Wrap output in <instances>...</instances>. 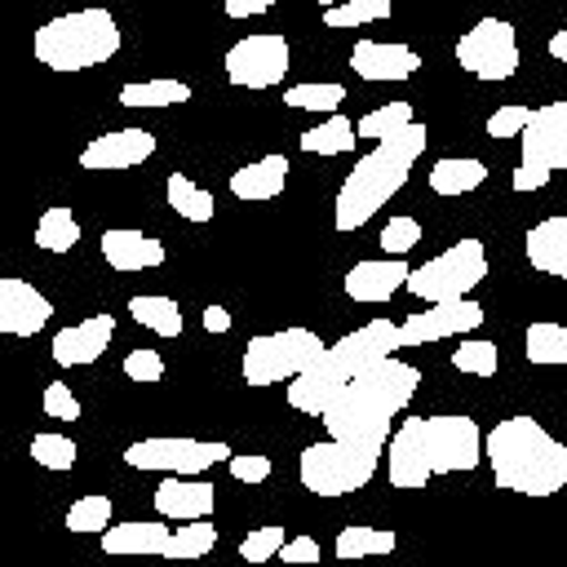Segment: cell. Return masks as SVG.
I'll return each instance as SVG.
<instances>
[{
  "mask_svg": "<svg viewBox=\"0 0 567 567\" xmlns=\"http://www.w3.org/2000/svg\"><path fill=\"white\" fill-rule=\"evenodd\" d=\"M421 385V372L412 363H403L399 354H385L377 363H368L363 372H354L337 399L323 408V430L332 439H354V443H377L385 447L390 443V425L394 416L412 403Z\"/></svg>",
  "mask_w": 567,
  "mask_h": 567,
  "instance_id": "obj_1",
  "label": "cell"
},
{
  "mask_svg": "<svg viewBox=\"0 0 567 567\" xmlns=\"http://www.w3.org/2000/svg\"><path fill=\"white\" fill-rule=\"evenodd\" d=\"M483 456V434L470 416H408L390 434V483L425 487L434 474H465Z\"/></svg>",
  "mask_w": 567,
  "mask_h": 567,
  "instance_id": "obj_2",
  "label": "cell"
},
{
  "mask_svg": "<svg viewBox=\"0 0 567 567\" xmlns=\"http://www.w3.org/2000/svg\"><path fill=\"white\" fill-rule=\"evenodd\" d=\"M496 487L518 496H554L567 487V443H558L536 416H505L483 439Z\"/></svg>",
  "mask_w": 567,
  "mask_h": 567,
  "instance_id": "obj_3",
  "label": "cell"
},
{
  "mask_svg": "<svg viewBox=\"0 0 567 567\" xmlns=\"http://www.w3.org/2000/svg\"><path fill=\"white\" fill-rule=\"evenodd\" d=\"M421 151H425V124H408V128L381 137V142L346 173V182H341V190H337V204H332V226H337V230H359V226H368V221L390 204V195L403 190V182H408L412 164L421 159Z\"/></svg>",
  "mask_w": 567,
  "mask_h": 567,
  "instance_id": "obj_4",
  "label": "cell"
},
{
  "mask_svg": "<svg viewBox=\"0 0 567 567\" xmlns=\"http://www.w3.org/2000/svg\"><path fill=\"white\" fill-rule=\"evenodd\" d=\"M399 350H403L399 323H390V319H368L363 328H354V332H346L341 341L323 346V354H319L306 372H297V377L288 381V403H292L297 412H306V416H323V408L337 399V390H341L354 372H363L368 363H377V359H385V354H399Z\"/></svg>",
  "mask_w": 567,
  "mask_h": 567,
  "instance_id": "obj_5",
  "label": "cell"
},
{
  "mask_svg": "<svg viewBox=\"0 0 567 567\" xmlns=\"http://www.w3.org/2000/svg\"><path fill=\"white\" fill-rule=\"evenodd\" d=\"M120 53V22L106 9H75L35 31V62L49 71H89Z\"/></svg>",
  "mask_w": 567,
  "mask_h": 567,
  "instance_id": "obj_6",
  "label": "cell"
},
{
  "mask_svg": "<svg viewBox=\"0 0 567 567\" xmlns=\"http://www.w3.org/2000/svg\"><path fill=\"white\" fill-rule=\"evenodd\" d=\"M381 452L377 443H354V439H323V443H310L297 461V478L306 492L315 496H346V492H359L363 483H372L377 465H381Z\"/></svg>",
  "mask_w": 567,
  "mask_h": 567,
  "instance_id": "obj_7",
  "label": "cell"
},
{
  "mask_svg": "<svg viewBox=\"0 0 567 567\" xmlns=\"http://www.w3.org/2000/svg\"><path fill=\"white\" fill-rule=\"evenodd\" d=\"M323 354L319 332L310 328H284V332H261L244 346V381L248 385H275L292 381Z\"/></svg>",
  "mask_w": 567,
  "mask_h": 567,
  "instance_id": "obj_8",
  "label": "cell"
},
{
  "mask_svg": "<svg viewBox=\"0 0 567 567\" xmlns=\"http://www.w3.org/2000/svg\"><path fill=\"white\" fill-rule=\"evenodd\" d=\"M487 279V252L478 239H456L452 248H443L439 257H430L425 266H416L408 275V292L425 297V301H452V297H470L478 284Z\"/></svg>",
  "mask_w": 567,
  "mask_h": 567,
  "instance_id": "obj_9",
  "label": "cell"
},
{
  "mask_svg": "<svg viewBox=\"0 0 567 567\" xmlns=\"http://www.w3.org/2000/svg\"><path fill=\"white\" fill-rule=\"evenodd\" d=\"M523 159L514 168V190H540L554 168L567 164V102L536 106L527 128L518 133Z\"/></svg>",
  "mask_w": 567,
  "mask_h": 567,
  "instance_id": "obj_10",
  "label": "cell"
},
{
  "mask_svg": "<svg viewBox=\"0 0 567 567\" xmlns=\"http://www.w3.org/2000/svg\"><path fill=\"white\" fill-rule=\"evenodd\" d=\"M235 452L221 439H186V434H155L124 447V465L133 470H164V474H204L217 461H230Z\"/></svg>",
  "mask_w": 567,
  "mask_h": 567,
  "instance_id": "obj_11",
  "label": "cell"
},
{
  "mask_svg": "<svg viewBox=\"0 0 567 567\" xmlns=\"http://www.w3.org/2000/svg\"><path fill=\"white\" fill-rule=\"evenodd\" d=\"M456 62L478 80H509L518 71V35L505 18H478L456 40Z\"/></svg>",
  "mask_w": 567,
  "mask_h": 567,
  "instance_id": "obj_12",
  "label": "cell"
},
{
  "mask_svg": "<svg viewBox=\"0 0 567 567\" xmlns=\"http://www.w3.org/2000/svg\"><path fill=\"white\" fill-rule=\"evenodd\" d=\"M288 40L279 31H261V35H244L226 49V80L235 89H275L288 75Z\"/></svg>",
  "mask_w": 567,
  "mask_h": 567,
  "instance_id": "obj_13",
  "label": "cell"
},
{
  "mask_svg": "<svg viewBox=\"0 0 567 567\" xmlns=\"http://www.w3.org/2000/svg\"><path fill=\"white\" fill-rule=\"evenodd\" d=\"M483 323V306L474 297H452V301H430L421 315H408L399 323L403 346H430L456 332H474Z\"/></svg>",
  "mask_w": 567,
  "mask_h": 567,
  "instance_id": "obj_14",
  "label": "cell"
},
{
  "mask_svg": "<svg viewBox=\"0 0 567 567\" xmlns=\"http://www.w3.org/2000/svg\"><path fill=\"white\" fill-rule=\"evenodd\" d=\"M151 155H155V133H146V128H111V133L93 137L80 151V168H89V173H120V168H137Z\"/></svg>",
  "mask_w": 567,
  "mask_h": 567,
  "instance_id": "obj_15",
  "label": "cell"
},
{
  "mask_svg": "<svg viewBox=\"0 0 567 567\" xmlns=\"http://www.w3.org/2000/svg\"><path fill=\"white\" fill-rule=\"evenodd\" d=\"M53 319V301L27 279H0V332L35 337Z\"/></svg>",
  "mask_w": 567,
  "mask_h": 567,
  "instance_id": "obj_16",
  "label": "cell"
},
{
  "mask_svg": "<svg viewBox=\"0 0 567 567\" xmlns=\"http://www.w3.org/2000/svg\"><path fill=\"white\" fill-rule=\"evenodd\" d=\"M111 337H115V319H111V315H89V319H80V323H71V328L53 332V359H58L62 368L97 363V359L106 354Z\"/></svg>",
  "mask_w": 567,
  "mask_h": 567,
  "instance_id": "obj_17",
  "label": "cell"
},
{
  "mask_svg": "<svg viewBox=\"0 0 567 567\" xmlns=\"http://www.w3.org/2000/svg\"><path fill=\"white\" fill-rule=\"evenodd\" d=\"M408 275H412V266L403 261V257H377V261H354L350 270H346V279H341V288H346V297L350 301H390L403 284H408Z\"/></svg>",
  "mask_w": 567,
  "mask_h": 567,
  "instance_id": "obj_18",
  "label": "cell"
},
{
  "mask_svg": "<svg viewBox=\"0 0 567 567\" xmlns=\"http://www.w3.org/2000/svg\"><path fill=\"white\" fill-rule=\"evenodd\" d=\"M350 71L363 80H408L412 71H421L416 49L408 44H385V40H354L350 49Z\"/></svg>",
  "mask_w": 567,
  "mask_h": 567,
  "instance_id": "obj_19",
  "label": "cell"
},
{
  "mask_svg": "<svg viewBox=\"0 0 567 567\" xmlns=\"http://www.w3.org/2000/svg\"><path fill=\"white\" fill-rule=\"evenodd\" d=\"M151 501H155L159 518H177V523H186V518H208V514H213V501H217V487L204 483V478H195V474H168V478L155 487Z\"/></svg>",
  "mask_w": 567,
  "mask_h": 567,
  "instance_id": "obj_20",
  "label": "cell"
},
{
  "mask_svg": "<svg viewBox=\"0 0 567 567\" xmlns=\"http://www.w3.org/2000/svg\"><path fill=\"white\" fill-rule=\"evenodd\" d=\"M102 257L111 270H155V266H164V244L155 235L111 226V230H102Z\"/></svg>",
  "mask_w": 567,
  "mask_h": 567,
  "instance_id": "obj_21",
  "label": "cell"
},
{
  "mask_svg": "<svg viewBox=\"0 0 567 567\" xmlns=\"http://www.w3.org/2000/svg\"><path fill=\"white\" fill-rule=\"evenodd\" d=\"M523 248H527L532 270L554 275V279H567V213H563V217H545V221H536V226L527 230Z\"/></svg>",
  "mask_w": 567,
  "mask_h": 567,
  "instance_id": "obj_22",
  "label": "cell"
},
{
  "mask_svg": "<svg viewBox=\"0 0 567 567\" xmlns=\"http://www.w3.org/2000/svg\"><path fill=\"white\" fill-rule=\"evenodd\" d=\"M288 182V159L284 155H261L244 168L230 173V195L235 199H248V204H261V199H275Z\"/></svg>",
  "mask_w": 567,
  "mask_h": 567,
  "instance_id": "obj_23",
  "label": "cell"
},
{
  "mask_svg": "<svg viewBox=\"0 0 567 567\" xmlns=\"http://www.w3.org/2000/svg\"><path fill=\"white\" fill-rule=\"evenodd\" d=\"M168 536H173L168 523H159V518H151V523L133 518V523H111L102 532V549L106 554H159L164 558Z\"/></svg>",
  "mask_w": 567,
  "mask_h": 567,
  "instance_id": "obj_24",
  "label": "cell"
},
{
  "mask_svg": "<svg viewBox=\"0 0 567 567\" xmlns=\"http://www.w3.org/2000/svg\"><path fill=\"white\" fill-rule=\"evenodd\" d=\"M487 182V164L474 159V155H452V159H439L430 168V190L434 195H465V190H478Z\"/></svg>",
  "mask_w": 567,
  "mask_h": 567,
  "instance_id": "obj_25",
  "label": "cell"
},
{
  "mask_svg": "<svg viewBox=\"0 0 567 567\" xmlns=\"http://www.w3.org/2000/svg\"><path fill=\"white\" fill-rule=\"evenodd\" d=\"M164 195H168V208H173L177 217H186V221H213V213H217L213 195H208L199 182H190L186 173H168Z\"/></svg>",
  "mask_w": 567,
  "mask_h": 567,
  "instance_id": "obj_26",
  "label": "cell"
},
{
  "mask_svg": "<svg viewBox=\"0 0 567 567\" xmlns=\"http://www.w3.org/2000/svg\"><path fill=\"white\" fill-rule=\"evenodd\" d=\"M128 315L151 328L155 337H182V306L173 297H159V292H142L128 301Z\"/></svg>",
  "mask_w": 567,
  "mask_h": 567,
  "instance_id": "obj_27",
  "label": "cell"
},
{
  "mask_svg": "<svg viewBox=\"0 0 567 567\" xmlns=\"http://www.w3.org/2000/svg\"><path fill=\"white\" fill-rule=\"evenodd\" d=\"M523 350L532 363L540 368H563L567 363V323H554V319H536L523 337Z\"/></svg>",
  "mask_w": 567,
  "mask_h": 567,
  "instance_id": "obj_28",
  "label": "cell"
},
{
  "mask_svg": "<svg viewBox=\"0 0 567 567\" xmlns=\"http://www.w3.org/2000/svg\"><path fill=\"white\" fill-rule=\"evenodd\" d=\"M354 124L346 120V115H328L323 124H315V128H306L301 137H297V146L301 151H310V155H346V151H354Z\"/></svg>",
  "mask_w": 567,
  "mask_h": 567,
  "instance_id": "obj_29",
  "label": "cell"
},
{
  "mask_svg": "<svg viewBox=\"0 0 567 567\" xmlns=\"http://www.w3.org/2000/svg\"><path fill=\"white\" fill-rule=\"evenodd\" d=\"M190 102V84L186 80H142V84H124L120 89V106H182Z\"/></svg>",
  "mask_w": 567,
  "mask_h": 567,
  "instance_id": "obj_30",
  "label": "cell"
},
{
  "mask_svg": "<svg viewBox=\"0 0 567 567\" xmlns=\"http://www.w3.org/2000/svg\"><path fill=\"white\" fill-rule=\"evenodd\" d=\"M35 244L44 252H71L80 244V221L71 217V208H62V204L44 208L40 221H35Z\"/></svg>",
  "mask_w": 567,
  "mask_h": 567,
  "instance_id": "obj_31",
  "label": "cell"
},
{
  "mask_svg": "<svg viewBox=\"0 0 567 567\" xmlns=\"http://www.w3.org/2000/svg\"><path fill=\"white\" fill-rule=\"evenodd\" d=\"M399 545L394 532H377V527H363V523H350L337 532V558H372V554H390Z\"/></svg>",
  "mask_w": 567,
  "mask_h": 567,
  "instance_id": "obj_32",
  "label": "cell"
},
{
  "mask_svg": "<svg viewBox=\"0 0 567 567\" xmlns=\"http://www.w3.org/2000/svg\"><path fill=\"white\" fill-rule=\"evenodd\" d=\"M213 545H217V527L208 518H186V523L173 527L164 558H204Z\"/></svg>",
  "mask_w": 567,
  "mask_h": 567,
  "instance_id": "obj_33",
  "label": "cell"
},
{
  "mask_svg": "<svg viewBox=\"0 0 567 567\" xmlns=\"http://www.w3.org/2000/svg\"><path fill=\"white\" fill-rule=\"evenodd\" d=\"M408 124H416V120H412V102H390V106H377V111L359 115L354 133L368 137V142H381V137H390V133H399V128H408Z\"/></svg>",
  "mask_w": 567,
  "mask_h": 567,
  "instance_id": "obj_34",
  "label": "cell"
},
{
  "mask_svg": "<svg viewBox=\"0 0 567 567\" xmlns=\"http://www.w3.org/2000/svg\"><path fill=\"white\" fill-rule=\"evenodd\" d=\"M284 102L297 106V111H328V115H332V111L346 102V89L332 84V80H319V84H292V89L284 93Z\"/></svg>",
  "mask_w": 567,
  "mask_h": 567,
  "instance_id": "obj_35",
  "label": "cell"
},
{
  "mask_svg": "<svg viewBox=\"0 0 567 567\" xmlns=\"http://www.w3.org/2000/svg\"><path fill=\"white\" fill-rule=\"evenodd\" d=\"M75 456H80V447H75L71 434H53V430H44V434L31 439V461L44 465V470H71Z\"/></svg>",
  "mask_w": 567,
  "mask_h": 567,
  "instance_id": "obj_36",
  "label": "cell"
},
{
  "mask_svg": "<svg viewBox=\"0 0 567 567\" xmlns=\"http://www.w3.org/2000/svg\"><path fill=\"white\" fill-rule=\"evenodd\" d=\"M390 18V0H346V4H332L323 9V27L341 31V27H363V22H381Z\"/></svg>",
  "mask_w": 567,
  "mask_h": 567,
  "instance_id": "obj_37",
  "label": "cell"
},
{
  "mask_svg": "<svg viewBox=\"0 0 567 567\" xmlns=\"http://www.w3.org/2000/svg\"><path fill=\"white\" fill-rule=\"evenodd\" d=\"M496 363H501L496 346H492V341H478V337H470V341H461V346L452 350V368H456V372H470V377H492Z\"/></svg>",
  "mask_w": 567,
  "mask_h": 567,
  "instance_id": "obj_38",
  "label": "cell"
},
{
  "mask_svg": "<svg viewBox=\"0 0 567 567\" xmlns=\"http://www.w3.org/2000/svg\"><path fill=\"white\" fill-rule=\"evenodd\" d=\"M66 527L71 532H106L111 527V496H80L66 509Z\"/></svg>",
  "mask_w": 567,
  "mask_h": 567,
  "instance_id": "obj_39",
  "label": "cell"
},
{
  "mask_svg": "<svg viewBox=\"0 0 567 567\" xmlns=\"http://www.w3.org/2000/svg\"><path fill=\"white\" fill-rule=\"evenodd\" d=\"M416 239H421V221H416V217H408V213H399V217H390V221L381 226V248H385L390 257L412 252V248H416Z\"/></svg>",
  "mask_w": 567,
  "mask_h": 567,
  "instance_id": "obj_40",
  "label": "cell"
},
{
  "mask_svg": "<svg viewBox=\"0 0 567 567\" xmlns=\"http://www.w3.org/2000/svg\"><path fill=\"white\" fill-rule=\"evenodd\" d=\"M284 527H275V523H266V527H257V532H248L244 540H239V558H248V563H266V558H275L279 549H284Z\"/></svg>",
  "mask_w": 567,
  "mask_h": 567,
  "instance_id": "obj_41",
  "label": "cell"
},
{
  "mask_svg": "<svg viewBox=\"0 0 567 567\" xmlns=\"http://www.w3.org/2000/svg\"><path fill=\"white\" fill-rule=\"evenodd\" d=\"M124 377H128V381H142V385L164 381V354H159V350H146V346L128 350V354H124Z\"/></svg>",
  "mask_w": 567,
  "mask_h": 567,
  "instance_id": "obj_42",
  "label": "cell"
},
{
  "mask_svg": "<svg viewBox=\"0 0 567 567\" xmlns=\"http://www.w3.org/2000/svg\"><path fill=\"white\" fill-rule=\"evenodd\" d=\"M527 120H532V106H496L492 115H487V133L496 137V142H505V137H518L523 128H527Z\"/></svg>",
  "mask_w": 567,
  "mask_h": 567,
  "instance_id": "obj_43",
  "label": "cell"
},
{
  "mask_svg": "<svg viewBox=\"0 0 567 567\" xmlns=\"http://www.w3.org/2000/svg\"><path fill=\"white\" fill-rule=\"evenodd\" d=\"M40 408H44L49 421H75V416H80V399H75L71 385H62V381H49V385H44Z\"/></svg>",
  "mask_w": 567,
  "mask_h": 567,
  "instance_id": "obj_44",
  "label": "cell"
},
{
  "mask_svg": "<svg viewBox=\"0 0 567 567\" xmlns=\"http://www.w3.org/2000/svg\"><path fill=\"white\" fill-rule=\"evenodd\" d=\"M226 470H230V478H239V483H266V478H270V456L244 452V456H230Z\"/></svg>",
  "mask_w": 567,
  "mask_h": 567,
  "instance_id": "obj_45",
  "label": "cell"
},
{
  "mask_svg": "<svg viewBox=\"0 0 567 567\" xmlns=\"http://www.w3.org/2000/svg\"><path fill=\"white\" fill-rule=\"evenodd\" d=\"M275 558H284V563H319V540H310V536H288Z\"/></svg>",
  "mask_w": 567,
  "mask_h": 567,
  "instance_id": "obj_46",
  "label": "cell"
},
{
  "mask_svg": "<svg viewBox=\"0 0 567 567\" xmlns=\"http://www.w3.org/2000/svg\"><path fill=\"white\" fill-rule=\"evenodd\" d=\"M226 18H252V13H266L275 9V0H221Z\"/></svg>",
  "mask_w": 567,
  "mask_h": 567,
  "instance_id": "obj_47",
  "label": "cell"
},
{
  "mask_svg": "<svg viewBox=\"0 0 567 567\" xmlns=\"http://www.w3.org/2000/svg\"><path fill=\"white\" fill-rule=\"evenodd\" d=\"M204 328L208 332H230V310L226 306H204Z\"/></svg>",
  "mask_w": 567,
  "mask_h": 567,
  "instance_id": "obj_48",
  "label": "cell"
},
{
  "mask_svg": "<svg viewBox=\"0 0 567 567\" xmlns=\"http://www.w3.org/2000/svg\"><path fill=\"white\" fill-rule=\"evenodd\" d=\"M549 58H558V62H567V27H558V31L549 35Z\"/></svg>",
  "mask_w": 567,
  "mask_h": 567,
  "instance_id": "obj_49",
  "label": "cell"
},
{
  "mask_svg": "<svg viewBox=\"0 0 567 567\" xmlns=\"http://www.w3.org/2000/svg\"><path fill=\"white\" fill-rule=\"evenodd\" d=\"M319 4H323V9H332V4H346V0H319Z\"/></svg>",
  "mask_w": 567,
  "mask_h": 567,
  "instance_id": "obj_50",
  "label": "cell"
}]
</instances>
